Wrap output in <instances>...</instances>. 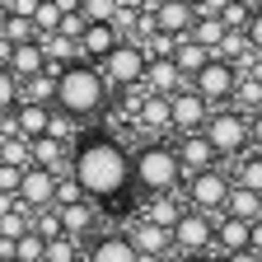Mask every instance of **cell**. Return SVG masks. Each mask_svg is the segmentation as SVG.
Returning <instances> with one entry per match:
<instances>
[{
	"instance_id": "cell-1",
	"label": "cell",
	"mask_w": 262,
	"mask_h": 262,
	"mask_svg": "<svg viewBox=\"0 0 262 262\" xmlns=\"http://www.w3.org/2000/svg\"><path fill=\"white\" fill-rule=\"evenodd\" d=\"M71 178L80 183V192L98 206H113L136 187L131 178V150L113 136H84L71 155Z\"/></svg>"
},
{
	"instance_id": "cell-2",
	"label": "cell",
	"mask_w": 262,
	"mask_h": 262,
	"mask_svg": "<svg viewBox=\"0 0 262 262\" xmlns=\"http://www.w3.org/2000/svg\"><path fill=\"white\" fill-rule=\"evenodd\" d=\"M103 108H108V80L98 66L75 61L66 71H56V113L84 122V117H98Z\"/></svg>"
},
{
	"instance_id": "cell-3",
	"label": "cell",
	"mask_w": 262,
	"mask_h": 262,
	"mask_svg": "<svg viewBox=\"0 0 262 262\" xmlns=\"http://www.w3.org/2000/svg\"><path fill=\"white\" fill-rule=\"evenodd\" d=\"M131 178H136L141 202L145 196H164V192H183L187 173H183V159H178L173 141H145L131 155Z\"/></svg>"
},
{
	"instance_id": "cell-4",
	"label": "cell",
	"mask_w": 262,
	"mask_h": 262,
	"mask_svg": "<svg viewBox=\"0 0 262 262\" xmlns=\"http://www.w3.org/2000/svg\"><path fill=\"white\" fill-rule=\"evenodd\" d=\"M202 136L215 145L220 159H244V155L253 150V117L239 113V108H215Z\"/></svg>"
},
{
	"instance_id": "cell-5",
	"label": "cell",
	"mask_w": 262,
	"mask_h": 262,
	"mask_svg": "<svg viewBox=\"0 0 262 262\" xmlns=\"http://www.w3.org/2000/svg\"><path fill=\"white\" fill-rule=\"evenodd\" d=\"M229 192H234V173L206 169V173H192L183 183V202H187V211H202V215L220 220L225 206H229Z\"/></svg>"
},
{
	"instance_id": "cell-6",
	"label": "cell",
	"mask_w": 262,
	"mask_h": 262,
	"mask_svg": "<svg viewBox=\"0 0 262 262\" xmlns=\"http://www.w3.org/2000/svg\"><path fill=\"white\" fill-rule=\"evenodd\" d=\"M103 80H108V89H136V84H145V71H150V56H145V47L141 42H122L103 66Z\"/></svg>"
},
{
	"instance_id": "cell-7",
	"label": "cell",
	"mask_w": 262,
	"mask_h": 262,
	"mask_svg": "<svg viewBox=\"0 0 262 262\" xmlns=\"http://www.w3.org/2000/svg\"><path fill=\"white\" fill-rule=\"evenodd\" d=\"M173 253L178 257H196V253H215V220L202 211H187L173 225Z\"/></svg>"
},
{
	"instance_id": "cell-8",
	"label": "cell",
	"mask_w": 262,
	"mask_h": 262,
	"mask_svg": "<svg viewBox=\"0 0 262 262\" xmlns=\"http://www.w3.org/2000/svg\"><path fill=\"white\" fill-rule=\"evenodd\" d=\"M239 75H244L239 66H229V61H211L206 71L192 80V89L202 94L211 108H229V103H234V89H239Z\"/></svg>"
},
{
	"instance_id": "cell-9",
	"label": "cell",
	"mask_w": 262,
	"mask_h": 262,
	"mask_svg": "<svg viewBox=\"0 0 262 262\" xmlns=\"http://www.w3.org/2000/svg\"><path fill=\"white\" fill-rule=\"evenodd\" d=\"M169 108H173V136H196V131H206V122H211V113H215L192 84L169 98Z\"/></svg>"
},
{
	"instance_id": "cell-10",
	"label": "cell",
	"mask_w": 262,
	"mask_h": 262,
	"mask_svg": "<svg viewBox=\"0 0 262 262\" xmlns=\"http://www.w3.org/2000/svg\"><path fill=\"white\" fill-rule=\"evenodd\" d=\"M155 14V28L159 33H169V38H192V28L196 19H202V10H196V0H159V5H150Z\"/></svg>"
},
{
	"instance_id": "cell-11",
	"label": "cell",
	"mask_w": 262,
	"mask_h": 262,
	"mask_svg": "<svg viewBox=\"0 0 262 262\" xmlns=\"http://www.w3.org/2000/svg\"><path fill=\"white\" fill-rule=\"evenodd\" d=\"M56 187H61V178L52 173V169H28L24 173V187H19V206L24 211H52L56 206Z\"/></svg>"
},
{
	"instance_id": "cell-12",
	"label": "cell",
	"mask_w": 262,
	"mask_h": 262,
	"mask_svg": "<svg viewBox=\"0 0 262 262\" xmlns=\"http://www.w3.org/2000/svg\"><path fill=\"white\" fill-rule=\"evenodd\" d=\"M126 239L136 244V253H141L145 262H159V257L173 253V229H159V225H150V220H141V215L126 225Z\"/></svg>"
},
{
	"instance_id": "cell-13",
	"label": "cell",
	"mask_w": 262,
	"mask_h": 262,
	"mask_svg": "<svg viewBox=\"0 0 262 262\" xmlns=\"http://www.w3.org/2000/svg\"><path fill=\"white\" fill-rule=\"evenodd\" d=\"M173 150H178V159H183V173L192 178V173H206V169H225V159L215 155V145L196 131V136H173Z\"/></svg>"
},
{
	"instance_id": "cell-14",
	"label": "cell",
	"mask_w": 262,
	"mask_h": 262,
	"mask_svg": "<svg viewBox=\"0 0 262 262\" xmlns=\"http://www.w3.org/2000/svg\"><path fill=\"white\" fill-rule=\"evenodd\" d=\"M84 262H145L136 253V244L126 239V229H108V234H94L84 248Z\"/></svg>"
},
{
	"instance_id": "cell-15",
	"label": "cell",
	"mask_w": 262,
	"mask_h": 262,
	"mask_svg": "<svg viewBox=\"0 0 262 262\" xmlns=\"http://www.w3.org/2000/svg\"><path fill=\"white\" fill-rule=\"evenodd\" d=\"M122 42H126V38H122L113 24H89V28H84V38H80V56H84L89 66H103Z\"/></svg>"
},
{
	"instance_id": "cell-16",
	"label": "cell",
	"mask_w": 262,
	"mask_h": 262,
	"mask_svg": "<svg viewBox=\"0 0 262 262\" xmlns=\"http://www.w3.org/2000/svg\"><path fill=\"white\" fill-rule=\"evenodd\" d=\"M192 80L178 71V61L173 56H155L150 61V71H145V94H164V98H173L178 89H187Z\"/></svg>"
},
{
	"instance_id": "cell-17",
	"label": "cell",
	"mask_w": 262,
	"mask_h": 262,
	"mask_svg": "<svg viewBox=\"0 0 262 262\" xmlns=\"http://www.w3.org/2000/svg\"><path fill=\"white\" fill-rule=\"evenodd\" d=\"M253 248V225L234 220V215H220L215 220V257H234Z\"/></svg>"
},
{
	"instance_id": "cell-18",
	"label": "cell",
	"mask_w": 262,
	"mask_h": 262,
	"mask_svg": "<svg viewBox=\"0 0 262 262\" xmlns=\"http://www.w3.org/2000/svg\"><path fill=\"white\" fill-rule=\"evenodd\" d=\"M183 215H187L183 192H164V196H145V202H141V220H150L159 229H173Z\"/></svg>"
},
{
	"instance_id": "cell-19",
	"label": "cell",
	"mask_w": 262,
	"mask_h": 262,
	"mask_svg": "<svg viewBox=\"0 0 262 262\" xmlns=\"http://www.w3.org/2000/svg\"><path fill=\"white\" fill-rule=\"evenodd\" d=\"M52 113H56V108H42V103H19V108L10 113V122H14V136H24V141H38V136H47V131H52Z\"/></svg>"
},
{
	"instance_id": "cell-20",
	"label": "cell",
	"mask_w": 262,
	"mask_h": 262,
	"mask_svg": "<svg viewBox=\"0 0 262 262\" xmlns=\"http://www.w3.org/2000/svg\"><path fill=\"white\" fill-rule=\"evenodd\" d=\"M61 229L71 239H94V229H98V202H75V206H61Z\"/></svg>"
},
{
	"instance_id": "cell-21",
	"label": "cell",
	"mask_w": 262,
	"mask_h": 262,
	"mask_svg": "<svg viewBox=\"0 0 262 262\" xmlns=\"http://www.w3.org/2000/svg\"><path fill=\"white\" fill-rule=\"evenodd\" d=\"M136 126H145V131H169L173 136V108H169V98L164 94H145L141 98V108H136Z\"/></svg>"
},
{
	"instance_id": "cell-22",
	"label": "cell",
	"mask_w": 262,
	"mask_h": 262,
	"mask_svg": "<svg viewBox=\"0 0 262 262\" xmlns=\"http://www.w3.org/2000/svg\"><path fill=\"white\" fill-rule=\"evenodd\" d=\"M10 71L19 75V84H28V80L47 75L52 66H47V52H42V42H24V47H14V61H10Z\"/></svg>"
},
{
	"instance_id": "cell-23",
	"label": "cell",
	"mask_w": 262,
	"mask_h": 262,
	"mask_svg": "<svg viewBox=\"0 0 262 262\" xmlns=\"http://www.w3.org/2000/svg\"><path fill=\"white\" fill-rule=\"evenodd\" d=\"M225 38H229V24L220 19V14H202V19H196V28H192V38L187 42H196V47H206L211 56L225 47Z\"/></svg>"
},
{
	"instance_id": "cell-24",
	"label": "cell",
	"mask_w": 262,
	"mask_h": 262,
	"mask_svg": "<svg viewBox=\"0 0 262 262\" xmlns=\"http://www.w3.org/2000/svg\"><path fill=\"white\" fill-rule=\"evenodd\" d=\"M225 215H234V220H244V225H257V220H262V192H253V187H239V183H234Z\"/></svg>"
},
{
	"instance_id": "cell-25",
	"label": "cell",
	"mask_w": 262,
	"mask_h": 262,
	"mask_svg": "<svg viewBox=\"0 0 262 262\" xmlns=\"http://www.w3.org/2000/svg\"><path fill=\"white\" fill-rule=\"evenodd\" d=\"M38 42H42V52H47V66H52V71H66V66L84 61L75 38H61V33H52V38H38Z\"/></svg>"
},
{
	"instance_id": "cell-26",
	"label": "cell",
	"mask_w": 262,
	"mask_h": 262,
	"mask_svg": "<svg viewBox=\"0 0 262 262\" xmlns=\"http://www.w3.org/2000/svg\"><path fill=\"white\" fill-rule=\"evenodd\" d=\"M173 61H178V71H183L187 80H196V75H202V71H206V66H211L215 56H211L206 47H196V42H187V38H183V42H178V56H173Z\"/></svg>"
},
{
	"instance_id": "cell-27",
	"label": "cell",
	"mask_w": 262,
	"mask_h": 262,
	"mask_svg": "<svg viewBox=\"0 0 262 262\" xmlns=\"http://www.w3.org/2000/svg\"><path fill=\"white\" fill-rule=\"evenodd\" d=\"M229 108H239V113H262V80L257 75H239V89H234V103Z\"/></svg>"
},
{
	"instance_id": "cell-28",
	"label": "cell",
	"mask_w": 262,
	"mask_h": 262,
	"mask_svg": "<svg viewBox=\"0 0 262 262\" xmlns=\"http://www.w3.org/2000/svg\"><path fill=\"white\" fill-rule=\"evenodd\" d=\"M24 103H42V108H56V71L38 75L24 84Z\"/></svg>"
},
{
	"instance_id": "cell-29",
	"label": "cell",
	"mask_w": 262,
	"mask_h": 262,
	"mask_svg": "<svg viewBox=\"0 0 262 262\" xmlns=\"http://www.w3.org/2000/svg\"><path fill=\"white\" fill-rule=\"evenodd\" d=\"M0 164L33 169V141H24V136H5V141H0Z\"/></svg>"
},
{
	"instance_id": "cell-30",
	"label": "cell",
	"mask_w": 262,
	"mask_h": 262,
	"mask_svg": "<svg viewBox=\"0 0 262 262\" xmlns=\"http://www.w3.org/2000/svg\"><path fill=\"white\" fill-rule=\"evenodd\" d=\"M19 103H24V84H19L14 71H5V66H0V117H10Z\"/></svg>"
},
{
	"instance_id": "cell-31",
	"label": "cell",
	"mask_w": 262,
	"mask_h": 262,
	"mask_svg": "<svg viewBox=\"0 0 262 262\" xmlns=\"http://www.w3.org/2000/svg\"><path fill=\"white\" fill-rule=\"evenodd\" d=\"M234 183H239V187L262 192V155H257V150H248V155L234 164Z\"/></svg>"
},
{
	"instance_id": "cell-32",
	"label": "cell",
	"mask_w": 262,
	"mask_h": 262,
	"mask_svg": "<svg viewBox=\"0 0 262 262\" xmlns=\"http://www.w3.org/2000/svg\"><path fill=\"white\" fill-rule=\"evenodd\" d=\"M14 262H47V239L38 229H28V234L14 244Z\"/></svg>"
},
{
	"instance_id": "cell-33",
	"label": "cell",
	"mask_w": 262,
	"mask_h": 262,
	"mask_svg": "<svg viewBox=\"0 0 262 262\" xmlns=\"http://www.w3.org/2000/svg\"><path fill=\"white\" fill-rule=\"evenodd\" d=\"M47 262H84V244L71 239V234H61L47 244Z\"/></svg>"
},
{
	"instance_id": "cell-34",
	"label": "cell",
	"mask_w": 262,
	"mask_h": 262,
	"mask_svg": "<svg viewBox=\"0 0 262 262\" xmlns=\"http://www.w3.org/2000/svg\"><path fill=\"white\" fill-rule=\"evenodd\" d=\"M122 5H126V0H84L80 14H84L89 24H113V19L122 14Z\"/></svg>"
},
{
	"instance_id": "cell-35",
	"label": "cell",
	"mask_w": 262,
	"mask_h": 262,
	"mask_svg": "<svg viewBox=\"0 0 262 262\" xmlns=\"http://www.w3.org/2000/svg\"><path fill=\"white\" fill-rule=\"evenodd\" d=\"M141 47H145V56H150V61H155V56H178V38H169V33H159V28L150 33Z\"/></svg>"
},
{
	"instance_id": "cell-36",
	"label": "cell",
	"mask_w": 262,
	"mask_h": 262,
	"mask_svg": "<svg viewBox=\"0 0 262 262\" xmlns=\"http://www.w3.org/2000/svg\"><path fill=\"white\" fill-rule=\"evenodd\" d=\"M33 229H38L47 244L61 239V234H66V229H61V211H56V206H52V211H38V215H33Z\"/></svg>"
},
{
	"instance_id": "cell-37",
	"label": "cell",
	"mask_w": 262,
	"mask_h": 262,
	"mask_svg": "<svg viewBox=\"0 0 262 262\" xmlns=\"http://www.w3.org/2000/svg\"><path fill=\"white\" fill-rule=\"evenodd\" d=\"M5 38H10L14 47H24V42H38V28H33V19H14V14H10V24H5Z\"/></svg>"
},
{
	"instance_id": "cell-38",
	"label": "cell",
	"mask_w": 262,
	"mask_h": 262,
	"mask_svg": "<svg viewBox=\"0 0 262 262\" xmlns=\"http://www.w3.org/2000/svg\"><path fill=\"white\" fill-rule=\"evenodd\" d=\"M75 117H66V113H52V131H47V136H56V141H66V145H80L75 141Z\"/></svg>"
},
{
	"instance_id": "cell-39",
	"label": "cell",
	"mask_w": 262,
	"mask_h": 262,
	"mask_svg": "<svg viewBox=\"0 0 262 262\" xmlns=\"http://www.w3.org/2000/svg\"><path fill=\"white\" fill-rule=\"evenodd\" d=\"M24 173H28V169H14V164H0V192H5V196H19V187H24Z\"/></svg>"
},
{
	"instance_id": "cell-40",
	"label": "cell",
	"mask_w": 262,
	"mask_h": 262,
	"mask_svg": "<svg viewBox=\"0 0 262 262\" xmlns=\"http://www.w3.org/2000/svg\"><path fill=\"white\" fill-rule=\"evenodd\" d=\"M75 202H89V196L80 192L75 178H61V187H56V211H61V206H75Z\"/></svg>"
},
{
	"instance_id": "cell-41",
	"label": "cell",
	"mask_w": 262,
	"mask_h": 262,
	"mask_svg": "<svg viewBox=\"0 0 262 262\" xmlns=\"http://www.w3.org/2000/svg\"><path fill=\"white\" fill-rule=\"evenodd\" d=\"M248 47H253V56L262 61V5H257L253 19H248Z\"/></svg>"
},
{
	"instance_id": "cell-42",
	"label": "cell",
	"mask_w": 262,
	"mask_h": 262,
	"mask_svg": "<svg viewBox=\"0 0 262 262\" xmlns=\"http://www.w3.org/2000/svg\"><path fill=\"white\" fill-rule=\"evenodd\" d=\"M10 61H14V42L5 38V33H0V66H5V71H10Z\"/></svg>"
},
{
	"instance_id": "cell-43",
	"label": "cell",
	"mask_w": 262,
	"mask_h": 262,
	"mask_svg": "<svg viewBox=\"0 0 262 262\" xmlns=\"http://www.w3.org/2000/svg\"><path fill=\"white\" fill-rule=\"evenodd\" d=\"M253 150L262 155V113H253Z\"/></svg>"
},
{
	"instance_id": "cell-44",
	"label": "cell",
	"mask_w": 262,
	"mask_h": 262,
	"mask_svg": "<svg viewBox=\"0 0 262 262\" xmlns=\"http://www.w3.org/2000/svg\"><path fill=\"white\" fill-rule=\"evenodd\" d=\"M52 5H56L61 14H80V5H84V0H52Z\"/></svg>"
},
{
	"instance_id": "cell-45",
	"label": "cell",
	"mask_w": 262,
	"mask_h": 262,
	"mask_svg": "<svg viewBox=\"0 0 262 262\" xmlns=\"http://www.w3.org/2000/svg\"><path fill=\"white\" fill-rule=\"evenodd\" d=\"M220 262H262V253H253V248H248V253H234V257H220Z\"/></svg>"
},
{
	"instance_id": "cell-46",
	"label": "cell",
	"mask_w": 262,
	"mask_h": 262,
	"mask_svg": "<svg viewBox=\"0 0 262 262\" xmlns=\"http://www.w3.org/2000/svg\"><path fill=\"white\" fill-rule=\"evenodd\" d=\"M253 253H262V220L253 225Z\"/></svg>"
},
{
	"instance_id": "cell-47",
	"label": "cell",
	"mask_w": 262,
	"mask_h": 262,
	"mask_svg": "<svg viewBox=\"0 0 262 262\" xmlns=\"http://www.w3.org/2000/svg\"><path fill=\"white\" fill-rule=\"evenodd\" d=\"M5 24H10V5L0 0V33H5Z\"/></svg>"
},
{
	"instance_id": "cell-48",
	"label": "cell",
	"mask_w": 262,
	"mask_h": 262,
	"mask_svg": "<svg viewBox=\"0 0 262 262\" xmlns=\"http://www.w3.org/2000/svg\"><path fill=\"white\" fill-rule=\"evenodd\" d=\"M225 5H244V10H248V5H253V0H225Z\"/></svg>"
},
{
	"instance_id": "cell-49",
	"label": "cell",
	"mask_w": 262,
	"mask_h": 262,
	"mask_svg": "<svg viewBox=\"0 0 262 262\" xmlns=\"http://www.w3.org/2000/svg\"><path fill=\"white\" fill-rule=\"evenodd\" d=\"M159 262H183V257H178V253H169V257H159Z\"/></svg>"
},
{
	"instance_id": "cell-50",
	"label": "cell",
	"mask_w": 262,
	"mask_h": 262,
	"mask_svg": "<svg viewBox=\"0 0 262 262\" xmlns=\"http://www.w3.org/2000/svg\"><path fill=\"white\" fill-rule=\"evenodd\" d=\"M0 141H5V126H0Z\"/></svg>"
},
{
	"instance_id": "cell-51",
	"label": "cell",
	"mask_w": 262,
	"mask_h": 262,
	"mask_svg": "<svg viewBox=\"0 0 262 262\" xmlns=\"http://www.w3.org/2000/svg\"><path fill=\"white\" fill-rule=\"evenodd\" d=\"M38 5H52V0H38Z\"/></svg>"
},
{
	"instance_id": "cell-52",
	"label": "cell",
	"mask_w": 262,
	"mask_h": 262,
	"mask_svg": "<svg viewBox=\"0 0 262 262\" xmlns=\"http://www.w3.org/2000/svg\"><path fill=\"white\" fill-rule=\"evenodd\" d=\"M0 262H5V257H0Z\"/></svg>"
},
{
	"instance_id": "cell-53",
	"label": "cell",
	"mask_w": 262,
	"mask_h": 262,
	"mask_svg": "<svg viewBox=\"0 0 262 262\" xmlns=\"http://www.w3.org/2000/svg\"><path fill=\"white\" fill-rule=\"evenodd\" d=\"M155 5H159V0H155Z\"/></svg>"
},
{
	"instance_id": "cell-54",
	"label": "cell",
	"mask_w": 262,
	"mask_h": 262,
	"mask_svg": "<svg viewBox=\"0 0 262 262\" xmlns=\"http://www.w3.org/2000/svg\"><path fill=\"white\" fill-rule=\"evenodd\" d=\"M126 5H131V0H126Z\"/></svg>"
}]
</instances>
